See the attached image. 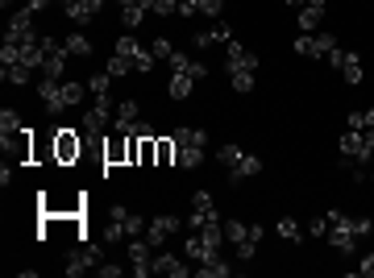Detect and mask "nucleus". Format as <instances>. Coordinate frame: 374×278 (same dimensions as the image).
<instances>
[{"mask_svg":"<svg viewBox=\"0 0 374 278\" xmlns=\"http://www.w3.org/2000/svg\"><path fill=\"white\" fill-rule=\"evenodd\" d=\"M333 50H337L333 34H303V38H296V54H308V58H328Z\"/></svg>","mask_w":374,"mask_h":278,"instance_id":"11","label":"nucleus"},{"mask_svg":"<svg viewBox=\"0 0 374 278\" xmlns=\"http://www.w3.org/2000/svg\"><path fill=\"white\" fill-rule=\"evenodd\" d=\"M349 129H374V108H362V113H349Z\"/></svg>","mask_w":374,"mask_h":278,"instance_id":"32","label":"nucleus"},{"mask_svg":"<svg viewBox=\"0 0 374 278\" xmlns=\"http://www.w3.org/2000/svg\"><path fill=\"white\" fill-rule=\"evenodd\" d=\"M42 34H33V9H17V13H9V34H4V42H38Z\"/></svg>","mask_w":374,"mask_h":278,"instance_id":"7","label":"nucleus"},{"mask_svg":"<svg viewBox=\"0 0 374 278\" xmlns=\"http://www.w3.org/2000/svg\"><path fill=\"white\" fill-rule=\"evenodd\" d=\"M83 92H88V83H63V104L75 108V104L83 100Z\"/></svg>","mask_w":374,"mask_h":278,"instance_id":"30","label":"nucleus"},{"mask_svg":"<svg viewBox=\"0 0 374 278\" xmlns=\"http://www.w3.org/2000/svg\"><path fill=\"white\" fill-rule=\"evenodd\" d=\"M108 83H113V75H108V71H96V75L88 79V92L92 96H108Z\"/></svg>","mask_w":374,"mask_h":278,"instance_id":"28","label":"nucleus"},{"mask_svg":"<svg viewBox=\"0 0 374 278\" xmlns=\"http://www.w3.org/2000/svg\"><path fill=\"white\" fill-rule=\"evenodd\" d=\"M150 13H158V17H179V0H154Z\"/></svg>","mask_w":374,"mask_h":278,"instance_id":"35","label":"nucleus"},{"mask_svg":"<svg viewBox=\"0 0 374 278\" xmlns=\"http://www.w3.org/2000/svg\"><path fill=\"white\" fill-rule=\"evenodd\" d=\"M229 83H233V92L249 96L254 92V71H229Z\"/></svg>","mask_w":374,"mask_h":278,"instance_id":"25","label":"nucleus"},{"mask_svg":"<svg viewBox=\"0 0 374 278\" xmlns=\"http://www.w3.org/2000/svg\"><path fill=\"white\" fill-rule=\"evenodd\" d=\"M100 262H104V257H100V245L96 241H83V245L71 249V257H67V274L79 278V274H88V270H96Z\"/></svg>","mask_w":374,"mask_h":278,"instance_id":"8","label":"nucleus"},{"mask_svg":"<svg viewBox=\"0 0 374 278\" xmlns=\"http://www.w3.org/2000/svg\"><path fill=\"white\" fill-rule=\"evenodd\" d=\"M199 17H221L224 13V0H196Z\"/></svg>","mask_w":374,"mask_h":278,"instance_id":"34","label":"nucleus"},{"mask_svg":"<svg viewBox=\"0 0 374 278\" xmlns=\"http://www.w3.org/2000/svg\"><path fill=\"white\" fill-rule=\"evenodd\" d=\"M179 17H187V21H192V17H199L196 0H179Z\"/></svg>","mask_w":374,"mask_h":278,"instance_id":"42","label":"nucleus"},{"mask_svg":"<svg viewBox=\"0 0 374 278\" xmlns=\"http://www.w3.org/2000/svg\"><path fill=\"white\" fill-rule=\"evenodd\" d=\"M341 154L353 163H370L374 158V129H349L341 133Z\"/></svg>","mask_w":374,"mask_h":278,"instance_id":"5","label":"nucleus"},{"mask_svg":"<svg viewBox=\"0 0 374 278\" xmlns=\"http://www.w3.org/2000/svg\"><path fill=\"white\" fill-rule=\"evenodd\" d=\"M113 129H117V138H137V100H121L117 104V113H113Z\"/></svg>","mask_w":374,"mask_h":278,"instance_id":"12","label":"nucleus"},{"mask_svg":"<svg viewBox=\"0 0 374 278\" xmlns=\"http://www.w3.org/2000/svg\"><path fill=\"white\" fill-rule=\"evenodd\" d=\"M171 141H175V150H179V158H175V163L183 166V170H196V166L204 163L208 133H199V129H175Z\"/></svg>","mask_w":374,"mask_h":278,"instance_id":"3","label":"nucleus"},{"mask_svg":"<svg viewBox=\"0 0 374 278\" xmlns=\"http://www.w3.org/2000/svg\"><path fill=\"white\" fill-rule=\"evenodd\" d=\"M217 158H221L224 166H237L246 154H241V145H221V150H217Z\"/></svg>","mask_w":374,"mask_h":278,"instance_id":"33","label":"nucleus"},{"mask_svg":"<svg viewBox=\"0 0 374 278\" xmlns=\"http://www.w3.org/2000/svg\"><path fill=\"white\" fill-rule=\"evenodd\" d=\"M0 4H4V9H9V4H13V0H0Z\"/></svg>","mask_w":374,"mask_h":278,"instance_id":"47","label":"nucleus"},{"mask_svg":"<svg viewBox=\"0 0 374 278\" xmlns=\"http://www.w3.org/2000/svg\"><path fill=\"white\" fill-rule=\"evenodd\" d=\"M96 274H100V278H117V274H121V266H113V262H100Z\"/></svg>","mask_w":374,"mask_h":278,"instance_id":"43","label":"nucleus"},{"mask_svg":"<svg viewBox=\"0 0 374 278\" xmlns=\"http://www.w3.org/2000/svg\"><path fill=\"white\" fill-rule=\"evenodd\" d=\"M171 232H179V216H154V220L146 225V241L158 249V245H167Z\"/></svg>","mask_w":374,"mask_h":278,"instance_id":"16","label":"nucleus"},{"mask_svg":"<svg viewBox=\"0 0 374 278\" xmlns=\"http://www.w3.org/2000/svg\"><path fill=\"white\" fill-rule=\"evenodd\" d=\"M328 216V241H333V249H341V254H353L358 249V241L362 237H370L374 225L366 216H346V212H324Z\"/></svg>","mask_w":374,"mask_h":278,"instance_id":"1","label":"nucleus"},{"mask_svg":"<svg viewBox=\"0 0 374 278\" xmlns=\"http://www.w3.org/2000/svg\"><path fill=\"white\" fill-rule=\"evenodd\" d=\"M212 38H217V42H233V25L217 21V25H212Z\"/></svg>","mask_w":374,"mask_h":278,"instance_id":"41","label":"nucleus"},{"mask_svg":"<svg viewBox=\"0 0 374 278\" xmlns=\"http://www.w3.org/2000/svg\"><path fill=\"white\" fill-rule=\"evenodd\" d=\"M154 274H171V278H183L192 274V266H183L175 254H154Z\"/></svg>","mask_w":374,"mask_h":278,"instance_id":"20","label":"nucleus"},{"mask_svg":"<svg viewBox=\"0 0 374 278\" xmlns=\"http://www.w3.org/2000/svg\"><path fill=\"white\" fill-rule=\"evenodd\" d=\"M113 113H117V108H108V96H96V104L83 113V129H88V133H104V125H108Z\"/></svg>","mask_w":374,"mask_h":278,"instance_id":"17","label":"nucleus"},{"mask_svg":"<svg viewBox=\"0 0 374 278\" xmlns=\"http://www.w3.org/2000/svg\"><path fill=\"white\" fill-rule=\"evenodd\" d=\"M287 4H291V9H303V4H308V0H287Z\"/></svg>","mask_w":374,"mask_h":278,"instance_id":"46","label":"nucleus"},{"mask_svg":"<svg viewBox=\"0 0 374 278\" xmlns=\"http://www.w3.org/2000/svg\"><path fill=\"white\" fill-rule=\"evenodd\" d=\"M187 225H192V229L221 225V212H217V204H212V195H208V191H196V195H192V216H187Z\"/></svg>","mask_w":374,"mask_h":278,"instance_id":"9","label":"nucleus"},{"mask_svg":"<svg viewBox=\"0 0 374 278\" xmlns=\"http://www.w3.org/2000/svg\"><path fill=\"white\" fill-rule=\"evenodd\" d=\"M312 237H328V216H321V220H312Z\"/></svg>","mask_w":374,"mask_h":278,"instance_id":"44","label":"nucleus"},{"mask_svg":"<svg viewBox=\"0 0 374 278\" xmlns=\"http://www.w3.org/2000/svg\"><path fill=\"white\" fill-rule=\"evenodd\" d=\"M262 237H266V229H262V225H241V220H224V241H229V245L237 249V257H241V262H249V257L258 254Z\"/></svg>","mask_w":374,"mask_h":278,"instance_id":"2","label":"nucleus"},{"mask_svg":"<svg viewBox=\"0 0 374 278\" xmlns=\"http://www.w3.org/2000/svg\"><path fill=\"white\" fill-rule=\"evenodd\" d=\"M175 158H179L175 141H158V163H175Z\"/></svg>","mask_w":374,"mask_h":278,"instance_id":"39","label":"nucleus"},{"mask_svg":"<svg viewBox=\"0 0 374 278\" xmlns=\"http://www.w3.org/2000/svg\"><path fill=\"white\" fill-rule=\"evenodd\" d=\"M150 50H154V58H171V54H175V46L167 42V38H154V42H150Z\"/></svg>","mask_w":374,"mask_h":278,"instance_id":"37","label":"nucleus"},{"mask_svg":"<svg viewBox=\"0 0 374 278\" xmlns=\"http://www.w3.org/2000/svg\"><path fill=\"white\" fill-rule=\"evenodd\" d=\"M212 42H217V38H212V29H196V34H192V46H196V50H208Z\"/></svg>","mask_w":374,"mask_h":278,"instance_id":"36","label":"nucleus"},{"mask_svg":"<svg viewBox=\"0 0 374 278\" xmlns=\"http://www.w3.org/2000/svg\"><path fill=\"white\" fill-rule=\"evenodd\" d=\"M38 100L46 104V113H67V104H63V83L50 79V75H42V83H38Z\"/></svg>","mask_w":374,"mask_h":278,"instance_id":"15","label":"nucleus"},{"mask_svg":"<svg viewBox=\"0 0 374 278\" xmlns=\"http://www.w3.org/2000/svg\"><path fill=\"white\" fill-rule=\"evenodd\" d=\"M117 54H121L133 71H150V67H154V50L142 46L133 34H121V38H117Z\"/></svg>","mask_w":374,"mask_h":278,"instance_id":"6","label":"nucleus"},{"mask_svg":"<svg viewBox=\"0 0 374 278\" xmlns=\"http://www.w3.org/2000/svg\"><path fill=\"white\" fill-rule=\"evenodd\" d=\"M196 274H199V278H229V274H233V266H229V262L217 254V257H208V262H199Z\"/></svg>","mask_w":374,"mask_h":278,"instance_id":"21","label":"nucleus"},{"mask_svg":"<svg viewBox=\"0 0 374 278\" xmlns=\"http://www.w3.org/2000/svg\"><path fill=\"white\" fill-rule=\"evenodd\" d=\"M58 158H63V163L79 158V141H75L71 129H58Z\"/></svg>","mask_w":374,"mask_h":278,"instance_id":"24","label":"nucleus"},{"mask_svg":"<svg viewBox=\"0 0 374 278\" xmlns=\"http://www.w3.org/2000/svg\"><path fill=\"white\" fill-rule=\"evenodd\" d=\"M129 71H133V67L125 63L121 54H113V58H108V75H113V79H117V75H129Z\"/></svg>","mask_w":374,"mask_h":278,"instance_id":"38","label":"nucleus"},{"mask_svg":"<svg viewBox=\"0 0 374 278\" xmlns=\"http://www.w3.org/2000/svg\"><path fill=\"white\" fill-rule=\"evenodd\" d=\"M328 63L341 71V79H346V83H362V58H358L353 50H346V54H341V50H333V54H328Z\"/></svg>","mask_w":374,"mask_h":278,"instance_id":"14","label":"nucleus"},{"mask_svg":"<svg viewBox=\"0 0 374 278\" xmlns=\"http://www.w3.org/2000/svg\"><path fill=\"white\" fill-rule=\"evenodd\" d=\"M224 245V225H204L187 237V245H183V254L192 257V262H208V257H217Z\"/></svg>","mask_w":374,"mask_h":278,"instance_id":"4","label":"nucleus"},{"mask_svg":"<svg viewBox=\"0 0 374 278\" xmlns=\"http://www.w3.org/2000/svg\"><path fill=\"white\" fill-rule=\"evenodd\" d=\"M192 88H196V79H192V75L171 71V83H167V92H171L175 100H187V96H192Z\"/></svg>","mask_w":374,"mask_h":278,"instance_id":"23","label":"nucleus"},{"mask_svg":"<svg viewBox=\"0 0 374 278\" xmlns=\"http://www.w3.org/2000/svg\"><path fill=\"white\" fill-rule=\"evenodd\" d=\"M353 274H358V278H374V254H366V257H362V262L353 266Z\"/></svg>","mask_w":374,"mask_h":278,"instance_id":"40","label":"nucleus"},{"mask_svg":"<svg viewBox=\"0 0 374 278\" xmlns=\"http://www.w3.org/2000/svg\"><path fill=\"white\" fill-rule=\"evenodd\" d=\"M129 270L137 278H146V274H154V245H150L146 237H129Z\"/></svg>","mask_w":374,"mask_h":278,"instance_id":"10","label":"nucleus"},{"mask_svg":"<svg viewBox=\"0 0 374 278\" xmlns=\"http://www.w3.org/2000/svg\"><path fill=\"white\" fill-rule=\"evenodd\" d=\"M104 9V0H63V13L71 17L75 25H92Z\"/></svg>","mask_w":374,"mask_h":278,"instance_id":"13","label":"nucleus"},{"mask_svg":"<svg viewBox=\"0 0 374 278\" xmlns=\"http://www.w3.org/2000/svg\"><path fill=\"white\" fill-rule=\"evenodd\" d=\"M29 75H33V67H25V63L4 67V79H9V83H17V88H21V83H29Z\"/></svg>","mask_w":374,"mask_h":278,"instance_id":"27","label":"nucleus"},{"mask_svg":"<svg viewBox=\"0 0 374 278\" xmlns=\"http://www.w3.org/2000/svg\"><path fill=\"white\" fill-rule=\"evenodd\" d=\"M224 50H229V71H258V54L246 50L237 38H233V42H224Z\"/></svg>","mask_w":374,"mask_h":278,"instance_id":"18","label":"nucleus"},{"mask_svg":"<svg viewBox=\"0 0 374 278\" xmlns=\"http://www.w3.org/2000/svg\"><path fill=\"white\" fill-rule=\"evenodd\" d=\"M63 42H67V54H79V58L92 54V42H88L83 34H71V38H63Z\"/></svg>","mask_w":374,"mask_h":278,"instance_id":"26","label":"nucleus"},{"mask_svg":"<svg viewBox=\"0 0 374 278\" xmlns=\"http://www.w3.org/2000/svg\"><path fill=\"white\" fill-rule=\"evenodd\" d=\"M142 17H146V9H142V4H129V9H121L125 29H137V25H142Z\"/></svg>","mask_w":374,"mask_h":278,"instance_id":"31","label":"nucleus"},{"mask_svg":"<svg viewBox=\"0 0 374 278\" xmlns=\"http://www.w3.org/2000/svg\"><path fill=\"white\" fill-rule=\"evenodd\" d=\"M258 170H262V158H258V154H246L241 163H237L233 170H229V179H233V183H241V179H254Z\"/></svg>","mask_w":374,"mask_h":278,"instance_id":"22","label":"nucleus"},{"mask_svg":"<svg viewBox=\"0 0 374 278\" xmlns=\"http://www.w3.org/2000/svg\"><path fill=\"white\" fill-rule=\"evenodd\" d=\"M274 232H279L283 241H299V237H303V232H299V225H296V220H291V216H283V220L274 225Z\"/></svg>","mask_w":374,"mask_h":278,"instance_id":"29","label":"nucleus"},{"mask_svg":"<svg viewBox=\"0 0 374 278\" xmlns=\"http://www.w3.org/2000/svg\"><path fill=\"white\" fill-rule=\"evenodd\" d=\"M324 4H328V0H308V4L299 9V29H303V34H312V29L324 21Z\"/></svg>","mask_w":374,"mask_h":278,"instance_id":"19","label":"nucleus"},{"mask_svg":"<svg viewBox=\"0 0 374 278\" xmlns=\"http://www.w3.org/2000/svg\"><path fill=\"white\" fill-rule=\"evenodd\" d=\"M46 4H50V0H25V9H33V13H42Z\"/></svg>","mask_w":374,"mask_h":278,"instance_id":"45","label":"nucleus"}]
</instances>
